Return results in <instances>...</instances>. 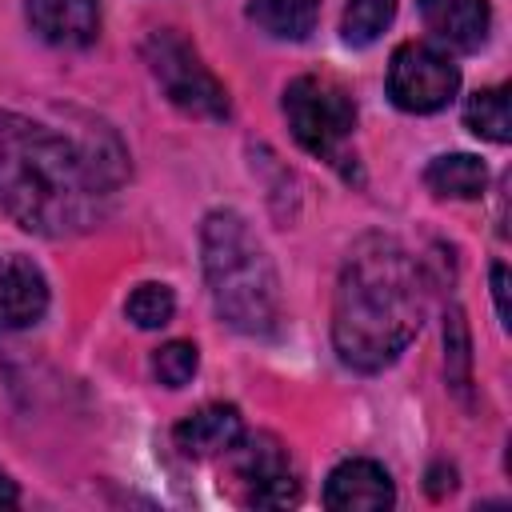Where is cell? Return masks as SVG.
<instances>
[{"instance_id": "52a82bcc", "label": "cell", "mask_w": 512, "mask_h": 512, "mask_svg": "<svg viewBox=\"0 0 512 512\" xmlns=\"http://www.w3.org/2000/svg\"><path fill=\"white\" fill-rule=\"evenodd\" d=\"M240 448V460H236V476L244 480L248 488V500L260 504V508H288L300 500V480H296V468L288 460V452L268 440V436H256V440H236Z\"/></svg>"}, {"instance_id": "7a4b0ae2", "label": "cell", "mask_w": 512, "mask_h": 512, "mask_svg": "<svg viewBox=\"0 0 512 512\" xmlns=\"http://www.w3.org/2000/svg\"><path fill=\"white\" fill-rule=\"evenodd\" d=\"M424 320L420 272L396 236H360L340 268L332 296V344L356 372H380L400 360Z\"/></svg>"}, {"instance_id": "30bf717a", "label": "cell", "mask_w": 512, "mask_h": 512, "mask_svg": "<svg viewBox=\"0 0 512 512\" xmlns=\"http://www.w3.org/2000/svg\"><path fill=\"white\" fill-rule=\"evenodd\" d=\"M28 24L60 48H84L100 32V0H28Z\"/></svg>"}, {"instance_id": "5bb4252c", "label": "cell", "mask_w": 512, "mask_h": 512, "mask_svg": "<svg viewBox=\"0 0 512 512\" xmlns=\"http://www.w3.org/2000/svg\"><path fill=\"white\" fill-rule=\"evenodd\" d=\"M248 16L276 40H304L320 20V0H252Z\"/></svg>"}, {"instance_id": "8992f818", "label": "cell", "mask_w": 512, "mask_h": 512, "mask_svg": "<svg viewBox=\"0 0 512 512\" xmlns=\"http://www.w3.org/2000/svg\"><path fill=\"white\" fill-rule=\"evenodd\" d=\"M456 88H460V68L432 44L408 40L388 60V96L404 112L416 116L440 112L452 104Z\"/></svg>"}, {"instance_id": "8fae6325", "label": "cell", "mask_w": 512, "mask_h": 512, "mask_svg": "<svg viewBox=\"0 0 512 512\" xmlns=\"http://www.w3.org/2000/svg\"><path fill=\"white\" fill-rule=\"evenodd\" d=\"M240 436H244V420H240V412L232 404H204V408L188 412L172 432L176 448L184 456H196V460L232 452Z\"/></svg>"}, {"instance_id": "ba28073f", "label": "cell", "mask_w": 512, "mask_h": 512, "mask_svg": "<svg viewBox=\"0 0 512 512\" xmlns=\"http://www.w3.org/2000/svg\"><path fill=\"white\" fill-rule=\"evenodd\" d=\"M48 312V280L44 272L20 256H0V328H32Z\"/></svg>"}, {"instance_id": "44dd1931", "label": "cell", "mask_w": 512, "mask_h": 512, "mask_svg": "<svg viewBox=\"0 0 512 512\" xmlns=\"http://www.w3.org/2000/svg\"><path fill=\"white\" fill-rule=\"evenodd\" d=\"M20 500V492H16V480H8V472L0 468V508H12Z\"/></svg>"}, {"instance_id": "ffe728a7", "label": "cell", "mask_w": 512, "mask_h": 512, "mask_svg": "<svg viewBox=\"0 0 512 512\" xmlns=\"http://www.w3.org/2000/svg\"><path fill=\"white\" fill-rule=\"evenodd\" d=\"M492 296H496L500 320L508 324V268H504V264H492Z\"/></svg>"}, {"instance_id": "4fadbf2b", "label": "cell", "mask_w": 512, "mask_h": 512, "mask_svg": "<svg viewBox=\"0 0 512 512\" xmlns=\"http://www.w3.org/2000/svg\"><path fill=\"white\" fill-rule=\"evenodd\" d=\"M424 184L436 192V196H452V200H476L488 184V168L480 156H468V152H448V156H436L428 168H424Z\"/></svg>"}, {"instance_id": "2e32d148", "label": "cell", "mask_w": 512, "mask_h": 512, "mask_svg": "<svg viewBox=\"0 0 512 512\" xmlns=\"http://www.w3.org/2000/svg\"><path fill=\"white\" fill-rule=\"evenodd\" d=\"M396 4H400V0H348L344 20H340V36H344V44H352V48L372 44V40L392 24Z\"/></svg>"}, {"instance_id": "d6986e66", "label": "cell", "mask_w": 512, "mask_h": 512, "mask_svg": "<svg viewBox=\"0 0 512 512\" xmlns=\"http://www.w3.org/2000/svg\"><path fill=\"white\" fill-rule=\"evenodd\" d=\"M444 344H448V380H452L456 388H468V328H464L460 312L448 316Z\"/></svg>"}, {"instance_id": "7c38bea8", "label": "cell", "mask_w": 512, "mask_h": 512, "mask_svg": "<svg viewBox=\"0 0 512 512\" xmlns=\"http://www.w3.org/2000/svg\"><path fill=\"white\" fill-rule=\"evenodd\" d=\"M420 16L428 32H436V40L460 52H476L492 28L488 0H420Z\"/></svg>"}, {"instance_id": "6da1fadb", "label": "cell", "mask_w": 512, "mask_h": 512, "mask_svg": "<svg viewBox=\"0 0 512 512\" xmlns=\"http://www.w3.org/2000/svg\"><path fill=\"white\" fill-rule=\"evenodd\" d=\"M116 176L100 152L20 112H0V208L20 228L52 240L96 228Z\"/></svg>"}, {"instance_id": "9c48e42d", "label": "cell", "mask_w": 512, "mask_h": 512, "mask_svg": "<svg viewBox=\"0 0 512 512\" xmlns=\"http://www.w3.org/2000/svg\"><path fill=\"white\" fill-rule=\"evenodd\" d=\"M396 500V488H392V476L376 464V460H344L332 468L328 484H324V504L336 508V512H360V508H392Z\"/></svg>"}, {"instance_id": "3957f363", "label": "cell", "mask_w": 512, "mask_h": 512, "mask_svg": "<svg viewBox=\"0 0 512 512\" xmlns=\"http://www.w3.org/2000/svg\"><path fill=\"white\" fill-rule=\"evenodd\" d=\"M200 252L220 320L244 336H272L280 328V280L248 220L232 208L208 212L200 228Z\"/></svg>"}, {"instance_id": "277c9868", "label": "cell", "mask_w": 512, "mask_h": 512, "mask_svg": "<svg viewBox=\"0 0 512 512\" xmlns=\"http://www.w3.org/2000/svg\"><path fill=\"white\" fill-rule=\"evenodd\" d=\"M284 116L300 148L340 168L344 176H356V156H352L356 104L340 80L316 76V72L296 76L284 88Z\"/></svg>"}, {"instance_id": "5b68a950", "label": "cell", "mask_w": 512, "mask_h": 512, "mask_svg": "<svg viewBox=\"0 0 512 512\" xmlns=\"http://www.w3.org/2000/svg\"><path fill=\"white\" fill-rule=\"evenodd\" d=\"M144 60L152 80L164 88V96L200 120H224L228 116V88L216 80V72L200 60V52L172 28H156L144 40Z\"/></svg>"}, {"instance_id": "ac0fdd59", "label": "cell", "mask_w": 512, "mask_h": 512, "mask_svg": "<svg viewBox=\"0 0 512 512\" xmlns=\"http://www.w3.org/2000/svg\"><path fill=\"white\" fill-rule=\"evenodd\" d=\"M200 368V352L192 340H168L164 348H156L152 356V372L164 388H184Z\"/></svg>"}, {"instance_id": "9a60e30c", "label": "cell", "mask_w": 512, "mask_h": 512, "mask_svg": "<svg viewBox=\"0 0 512 512\" xmlns=\"http://www.w3.org/2000/svg\"><path fill=\"white\" fill-rule=\"evenodd\" d=\"M464 124L492 140V144H508L512 140V116H508V88L496 84V88H480L476 96H468L464 104Z\"/></svg>"}, {"instance_id": "e0dca14e", "label": "cell", "mask_w": 512, "mask_h": 512, "mask_svg": "<svg viewBox=\"0 0 512 512\" xmlns=\"http://www.w3.org/2000/svg\"><path fill=\"white\" fill-rule=\"evenodd\" d=\"M124 312H128V320H132L136 328H164V324L172 320V312H176V296H172L168 284H152V280H148V284L132 288Z\"/></svg>"}]
</instances>
